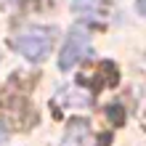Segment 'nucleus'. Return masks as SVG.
Wrapping results in <instances>:
<instances>
[{
    "mask_svg": "<svg viewBox=\"0 0 146 146\" xmlns=\"http://www.w3.org/2000/svg\"><path fill=\"white\" fill-rule=\"evenodd\" d=\"M53 27H24L21 32H16L13 48L27 58V61H42L50 50H53Z\"/></svg>",
    "mask_w": 146,
    "mask_h": 146,
    "instance_id": "1",
    "label": "nucleus"
},
{
    "mask_svg": "<svg viewBox=\"0 0 146 146\" xmlns=\"http://www.w3.org/2000/svg\"><path fill=\"white\" fill-rule=\"evenodd\" d=\"M0 141H5V127L0 125Z\"/></svg>",
    "mask_w": 146,
    "mask_h": 146,
    "instance_id": "4",
    "label": "nucleus"
},
{
    "mask_svg": "<svg viewBox=\"0 0 146 146\" xmlns=\"http://www.w3.org/2000/svg\"><path fill=\"white\" fill-rule=\"evenodd\" d=\"M61 146H93V133L85 119H72L66 125V133L61 138Z\"/></svg>",
    "mask_w": 146,
    "mask_h": 146,
    "instance_id": "3",
    "label": "nucleus"
},
{
    "mask_svg": "<svg viewBox=\"0 0 146 146\" xmlns=\"http://www.w3.org/2000/svg\"><path fill=\"white\" fill-rule=\"evenodd\" d=\"M90 50V35L88 29L82 27V24H77V27L69 29V35H66L64 45H61V56H58V69L69 72L77 61H82L85 56H88Z\"/></svg>",
    "mask_w": 146,
    "mask_h": 146,
    "instance_id": "2",
    "label": "nucleus"
}]
</instances>
